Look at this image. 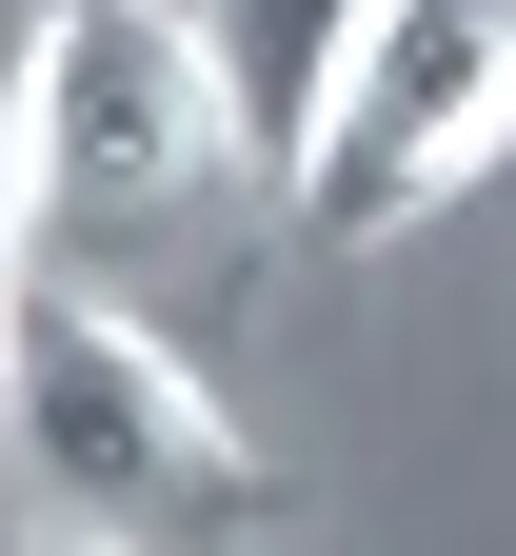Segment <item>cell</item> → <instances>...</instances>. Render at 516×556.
Here are the masks:
<instances>
[{"mask_svg": "<svg viewBox=\"0 0 516 556\" xmlns=\"http://www.w3.org/2000/svg\"><path fill=\"white\" fill-rule=\"evenodd\" d=\"M0 497L60 556H139V536L259 517V438L218 417V378L160 318L80 299V278H21V318H0Z\"/></svg>", "mask_w": 516, "mask_h": 556, "instance_id": "obj_1", "label": "cell"}, {"mask_svg": "<svg viewBox=\"0 0 516 556\" xmlns=\"http://www.w3.org/2000/svg\"><path fill=\"white\" fill-rule=\"evenodd\" d=\"M218 160H259V139H239V80H218V40L179 0H40L21 21V60H0V179H21V258L40 278L160 239Z\"/></svg>", "mask_w": 516, "mask_h": 556, "instance_id": "obj_2", "label": "cell"}, {"mask_svg": "<svg viewBox=\"0 0 516 556\" xmlns=\"http://www.w3.org/2000/svg\"><path fill=\"white\" fill-rule=\"evenodd\" d=\"M496 139H516V0H357L318 100L278 119V199L299 239H417Z\"/></svg>", "mask_w": 516, "mask_h": 556, "instance_id": "obj_3", "label": "cell"}, {"mask_svg": "<svg viewBox=\"0 0 516 556\" xmlns=\"http://www.w3.org/2000/svg\"><path fill=\"white\" fill-rule=\"evenodd\" d=\"M357 0H199V40H218V80H239V139L278 160V119L318 100V60H338Z\"/></svg>", "mask_w": 516, "mask_h": 556, "instance_id": "obj_4", "label": "cell"}, {"mask_svg": "<svg viewBox=\"0 0 516 556\" xmlns=\"http://www.w3.org/2000/svg\"><path fill=\"white\" fill-rule=\"evenodd\" d=\"M21 278H40V258H21V179H0V318H21Z\"/></svg>", "mask_w": 516, "mask_h": 556, "instance_id": "obj_5", "label": "cell"}, {"mask_svg": "<svg viewBox=\"0 0 516 556\" xmlns=\"http://www.w3.org/2000/svg\"><path fill=\"white\" fill-rule=\"evenodd\" d=\"M40 556H60V536H40Z\"/></svg>", "mask_w": 516, "mask_h": 556, "instance_id": "obj_6", "label": "cell"}]
</instances>
